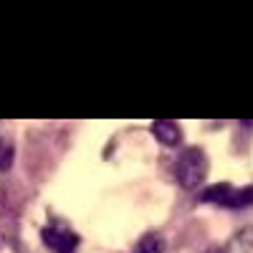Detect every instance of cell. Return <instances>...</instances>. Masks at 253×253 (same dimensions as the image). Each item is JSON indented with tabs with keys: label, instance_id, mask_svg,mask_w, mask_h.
I'll list each match as a JSON object with an SVG mask.
<instances>
[{
	"label": "cell",
	"instance_id": "cell-8",
	"mask_svg": "<svg viewBox=\"0 0 253 253\" xmlns=\"http://www.w3.org/2000/svg\"><path fill=\"white\" fill-rule=\"evenodd\" d=\"M13 157H15V147L13 144H3L0 150V172H8L13 167Z\"/></svg>",
	"mask_w": 253,
	"mask_h": 253
},
{
	"label": "cell",
	"instance_id": "cell-9",
	"mask_svg": "<svg viewBox=\"0 0 253 253\" xmlns=\"http://www.w3.org/2000/svg\"><path fill=\"white\" fill-rule=\"evenodd\" d=\"M208 253H223V248H208Z\"/></svg>",
	"mask_w": 253,
	"mask_h": 253
},
{
	"label": "cell",
	"instance_id": "cell-6",
	"mask_svg": "<svg viewBox=\"0 0 253 253\" xmlns=\"http://www.w3.org/2000/svg\"><path fill=\"white\" fill-rule=\"evenodd\" d=\"M223 205H225V208H233V210L253 205V185H246V187H241V190L233 187V193L228 195V200H225Z\"/></svg>",
	"mask_w": 253,
	"mask_h": 253
},
{
	"label": "cell",
	"instance_id": "cell-1",
	"mask_svg": "<svg viewBox=\"0 0 253 253\" xmlns=\"http://www.w3.org/2000/svg\"><path fill=\"white\" fill-rule=\"evenodd\" d=\"M175 177H177L180 187L198 190L208 177V155L200 147H185L175 162Z\"/></svg>",
	"mask_w": 253,
	"mask_h": 253
},
{
	"label": "cell",
	"instance_id": "cell-10",
	"mask_svg": "<svg viewBox=\"0 0 253 253\" xmlns=\"http://www.w3.org/2000/svg\"><path fill=\"white\" fill-rule=\"evenodd\" d=\"M0 150H3V139H0Z\"/></svg>",
	"mask_w": 253,
	"mask_h": 253
},
{
	"label": "cell",
	"instance_id": "cell-4",
	"mask_svg": "<svg viewBox=\"0 0 253 253\" xmlns=\"http://www.w3.org/2000/svg\"><path fill=\"white\" fill-rule=\"evenodd\" d=\"M223 253H253V225L238 228L236 233L228 238Z\"/></svg>",
	"mask_w": 253,
	"mask_h": 253
},
{
	"label": "cell",
	"instance_id": "cell-5",
	"mask_svg": "<svg viewBox=\"0 0 253 253\" xmlns=\"http://www.w3.org/2000/svg\"><path fill=\"white\" fill-rule=\"evenodd\" d=\"M233 193V185L230 182H218V185H208L203 187V193L198 195L200 203H215V205H223L228 200V195Z\"/></svg>",
	"mask_w": 253,
	"mask_h": 253
},
{
	"label": "cell",
	"instance_id": "cell-7",
	"mask_svg": "<svg viewBox=\"0 0 253 253\" xmlns=\"http://www.w3.org/2000/svg\"><path fill=\"white\" fill-rule=\"evenodd\" d=\"M134 253H165V238L160 233H147L134 246Z\"/></svg>",
	"mask_w": 253,
	"mask_h": 253
},
{
	"label": "cell",
	"instance_id": "cell-3",
	"mask_svg": "<svg viewBox=\"0 0 253 253\" xmlns=\"http://www.w3.org/2000/svg\"><path fill=\"white\" fill-rule=\"evenodd\" d=\"M152 134L165 147H177L182 142V129L175 119H155L152 122Z\"/></svg>",
	"mask_w": 253,
	"mask_h": 253
},
{
	"label": "cell",
	"instance_id": "cell-2",
	"mask_svg": "<svg viewBox=\"0 0 253 253\" xmlns=\"http://www.w3.org/2000/svg\"><path fill=\"white\" fill-rule=\"evenodd\" d=\"M43 241L53 253H74L79 246V236L61 228H43Z\"/></svg>",
	"mask_w": 253,
	"mask_h": 253
}]
</instances>
